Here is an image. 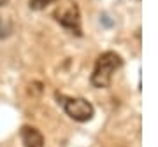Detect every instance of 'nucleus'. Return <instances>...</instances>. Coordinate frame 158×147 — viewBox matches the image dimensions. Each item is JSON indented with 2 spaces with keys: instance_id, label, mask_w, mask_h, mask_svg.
Masks as SVG:
<instances>
[{
  "instance_id": "1",
  "label": "nucleus",
  "mask_w": 158,
  "mask_h": 147,
  "mask_svg": "<svg viewBox=\"0 0 158 147\" xmlns=\"http://www.w3.org/2000/svg\"><path fill=\"white\" fill-rule=\"evenodd\" d=\"M123 65L121 58L113 51L102 53L100 56L97 58L95 68H93V74H91V84L95 88H106V86L111 84V79H113V74L118 70L119 67Z\"/></svg>"
},
{
  "instance_id": "2",
  "label": "nucleus",
  "mask_w": 158,
  "mask_h": 147,
  "mask_svg": "<svg viewBox=\"0 0 158 147\" xmlns=\"http://www.w3.org/2000/svg\"><path fill=\"white\" fill-rule=\"evenodd\" d=\"M60 105L63 107V110L67 112V116L79 121V123H86L93 117V105L85 98H72V96H63L56 95Z\"/></svg>"
},
{
  "instance_id": "3",
  "label": "nucleus",
  "mask_w": 158,
  "mask_h": 147,
  "mask_svg": "<svg viewBox=\"0 0 158 147\" xmlns=\"http://www.w3.org/2000/svg\"><path fill=\"white\" fill-rule=\"evenodd\" d=\"M55 18L70 34L81 35V18H79V9L76 6V2H67L65 6H62L55 12Z\"/></svg>"
},
{
  "instance_id": "4",
  "label": "nucleus",
  "mask_w": 158,
  "mask_h": 147,
  "mask_svg": "<svg viewBox=\"0 0 158 147\" xmlns=\"http://www.w3.org/2000/svg\"><path fill=\"white\" fill-rule=\"evenodd\" d=\"M21 140L23 147H44V137L40 135L39 130H35L32 126L21 128Z\"/></svg>"
},
{
  "instance_id": "5",
  "label": "nucleus",
  "mask_w": 158,
  "mask_h": 147,
  "mask_svg": "<svg viewBox=\"0 0 158 147\" xmlns=\"http://www.w3.org/2000/svg\"><path fill=\"white\" fill-rule=\"evenodd\" d=\"M53 2H56V0H30V9H34V11H42L46 7L53 4Z\"/></svg>"
}]
</instances>
